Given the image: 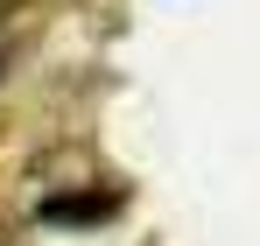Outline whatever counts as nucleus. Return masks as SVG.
<instances>
[{
    "label": "nucleus",
    "mask_w": 260,
    "mask_h": 246,
    "mask_svg": "<svg viewBox=\"0 0 260 246\" xmlns=\"http://www.w3.org/2000/svg\"><path fill=\"white\" fill-rule=\"evenodd\" d=\"M0 239H7V232H0Z\"/></svg>",
    "instance_id": "obj_1"
}]
</instances>
